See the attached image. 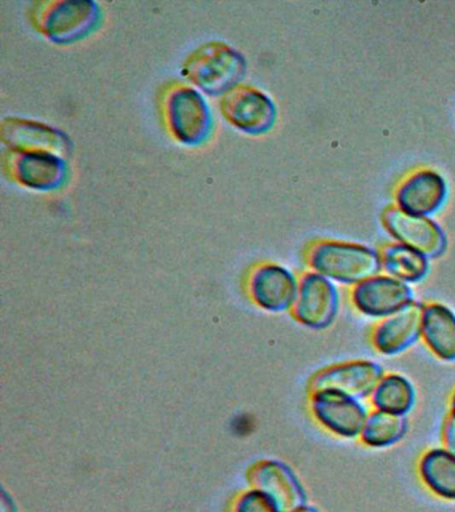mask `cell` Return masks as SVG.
<instances>
[{
	"mask_svg": "<svg viewBox=\"0 0 455 512\" xmlns=\"http://www.w3.org/2000/svg\"><path fill=\"white\" fill-rule=\"evenodd\" d=\"M182 74L205 94L225 95L245 76L246 60L229 44L207 42L187 56Z\"/></svg>",
	"mask_w": 455,
	"mask_h": 512,
	"instance_id": "cell-1",
	"label": "cell"
},
{
	"mask_svg": "<svg viewBox=\"0 0 455 512\" xmlns=\"http://www.w3.org/2000/svg\"><path fill=\"white\" fill-rule=\"evenodd\" d=\"M307 262L317 274L331 282L357 284L382 270L381 254L362 244L325 240L311 247Z\"/></svg>",
	"mask_w": 455,
	"mask_h": 512,
	"instance_id": "cell-2",
	"label": "cell"
},
{
	"mask_svg": "<svg viewBox=\"0 0 455 512\" xmlns=\"http://www.w3.org/2000/svg\"><path fill=\"white\" fill-rule=\"evenodd\" d=\"M163 116L171 136L185 146L205 143L213 131L209 104L197 88L174 84L163 98Z\"/></svg>",
	"mask_w": 455,
	"mask_h": 512,
	"instance_id": "cell-3",
	"label": "cell"
},
{
	"mask_svg": "<svg viewBox=\"0 0 455 512\" xmlns=\"http://www.w3.org/2000/svg\"><path fill=\"white\" fill-rule=\"evenodd\" d=\"M101 10L91 0H59L38 4L34 23L51 42L70 44L85 38L97 27Z\"/></svg>",
	"mask_w": 455,
	"mask_h": 512,
	"instance_id": "cell-4",
	"label": "cell"
},
{
	"mask_svg": "<svg viewBox=\"0 0 455 512\" xmlns=\"http://www.w3.org/2000/svg\"><path fill=\"white\" fill-rule=\"evenodd\" d=\"M222 115L239 131L261 135L270 131L277 120V108L265 92L249 84H238L222 95Z\"/></svg>",
	"mask_w": 455,
	"mask_h": 512,
	"instance_id": "cell-5",
	"label": "cell"
},
{
	"mask_svg": "<svg viewBox=\"0 0 455 512\" xmlns=\"http://www.w3.org/2000/svg\"><path fill=\"white\" fill-rule=\"evenodd\" d=\"M7 174L21 186L35 191H54L65 184L67 163L62 156L47 152L13 151L5 155Z\"/></svg>",
	"mask_w": 455,
	"mask_h": 512,
	"instance_id": "cell-6",
	"label": "cell"
},
{
	"mask_svg": "<svg viewBox=\"0 0 455 512\" xmlns=\"http://www.w3.org/2000/svg\"><path fill=\"white\" fill-rule=\"evenodd\" d=\"M383 370L371 360H350L319 371L310 382L311 392L329 391L353 399L370 398Z\"/></svg>",
	"mask_w": 455,
	"mask_h": 512,
	"instance_id": "cell-7",
	"label": "cell"
},
{
	"mask_svg": "<svg viewBox=\"0 0 455 512\" xmlns=\"http://www.w3.org/2000/svg\"><path fill=\"white\" fill-rule=\"evenodd\" d=\"M338 303V291L333 282L317 272H307L299 279L297 298L291 311L299 323L322 330L334 322Z\"/></svg>",
	"mask_w": 455,
	"mask_h": 512,
	"instance_id": "cell-8",
	"label": "cell"
},
{
	"mask_svg": "<svg viewBox=\"0 0 455 512\" xmlns=\"http://www.w3.org/2000/svg\"><path fill=\"white\" fill-rule=\"evenodd\" d=\"M310 410L327 431L347 439L361 436L369 416L359 400L329 391L311 392Z\"/></svg>",
	"mask_w": 455,
	"mask_h": 512,
	"instance_id": "cell-9",
	"label": "cell"
},
{
	"mask_svg": "<svg viewBox=\"0 0 455 512\" xmlns=\"http://www.w3.org/2000/svg\"><path fill=\"white\" fill-rule=\"evenodd\" d=\"M383 223L398 243L427 258H437L445 251L446 236L442 228L427 216L407 214L401 208L390 207L383 214Z\"/></svg>",
	"mask_w": 455,
	"mask_h": 512,
	"instance_id": "cell-10",
	"label": "cell"
},
{
	"mask_svg": "<svg viewBox=\"0 0 455 512\" xmlns=\"http://www.w3.org/2000/svg\"><path fill=\"white\" fill-rule=\"evenodd\" d=\"M413 300L409 284L389 275H375L351 291L354 307L369 318L385 319Z\"/></svg>",
	"mask_w": 455,
	"mask_h": 512,
	"instance_id": "cell-11",
	"label": "cell"
},
{
	"mask_svg": "<svg viewBox=\"0 0 455 512\" xmlns=\"http://www.w3.org/2000/svg\"><path fill=\"white\" fill-rule=\"evenodd\" d=\"M2 142L13 151L47 152L66 156L70 154L69 136L58 128L23 118H6L0 128Z\"/></svg>",
	"mask_w": 455,
	"mask_h": 512,
	"instance_id": "cell-12",
	"label": "cell"
},
{
	"mask_svg": "<svg viewBox=\"0 0 455 512\" xmlns=\"http://www.w3.org/2000/svg\"><path fill=\"white\" fill-rule=\"evenodd\" d=\"M422 303L413 302L394 312L374 327L371 343L382 355H398L413 346L422 335Z\"/></svg>",
	"mask_w": 455,
	"mask_h": 512,
	"instance_id": "cell-13",
	"label": "cell"
},
{
	"mask_svg": "<svg viewBox=\"0 0 455 512\" xmlns=\"http://www.w3.org/2000/svg\"><path fill=\"white\" fill-rule=\"evenodd\" d=\"M299 280L285 267L263 264L250 278V294L254 302L269 311L291 310L297 298Z\"/></svg>",
	"mask_w": 455,
	"mask_h": 512,
	"instance_id": "cell-14",
	"label": "cell"
},
{
	"mask_svg": "<svg viewBox=\"0 0 455 512\" xmlns=\"http://www.w3.org/2000/svg\"><path fill=\"white\" fill-rule=\"evenodd\" d=\"M255 490L262 492L279 512H295L306 506L305 490L285 464L266 462L255 468Z\"/></svg>",
	"mask_w": 455,
	"mask_h": 512,
	"instance_id": "cell-15",
	"label": "cell"
},
{
	"mask_svg": "<svg viewBox=\"0 0 455 512\" xmlns=\"http://www.w3.org/2000/svg\"><path fill=\"white\" fill-rule=\"evenodd\" d=\"M446 198V183L438 172L419 170L410 175L397 191L398 208L407 214L429 216Z\"/></svg>",
	"mask_w": 455,
	"mask_h": 512,
	"instance_id": "cell-16",
	"label": "cell"
},
{
	"mask_svg": "<svg viewBox=\"0 0 455 512\" xmlns=\"http://www.w3.org/2000/svg\"><path fill=\"white\" fill-rule=\"evenodd\" d=\"M421 338L437 358L455 362L454 312L443 304H426L423 308Z\"/></svg>",
	"mask_w": 455,
	"mask_h": 512,
	"instance_id": "cell-17",
	"label": "cell"
},
{
	"mask_svg": "<svg viewBox=\"0 0 455 512\" xmlns=\"http://www.w3.org/2000/svg\"><path fill=\"white\" fill-rule=\"evenodd\" d=\"M418 471L423 484L434 495L455 500V455L446 448L426 451L419 460Z\"/></svg>",
	"mask_w": 455,
	"mask_h": 512,
	"instance_id": "cell-18",
	"label": "cell"
},
{
	"mask_svg": "<svg viewBox=\"0 0 455 512\" xmlns=\"http://www.w3.org/2000/svg\"><path fill=\"white\" fill-rule=\"evenodd\" d=\"M382 270L401 282L417 283L429 272V258L401 243L390 244L381 251Z\"/></svg>",
	"mask_w": 455,
	"mask_h": 512,
	"instance_id": "cell-19",
	"label": "cell"
},
{
	"mask_svg": "<svg viewBox=\"0 0 455 512\" xmlns=\"http://www.w3.org/2000/svg\"><path fill=\"white\" fill-rule=\"evenodd\" d=\"M370 402L375 410L406 416L415 403L413 384L399 374L383 375L371 392Z\"/></svg>",
	"mask_w": 455,
	"mask_h": 512,
	"instance_id": "cell-20",
	"label": "cell"
},
{
	"mask_svg": "<svg viewBox=\"0 0 455 512\" xmlns=\"http://www.w3.org/2000/svg\"><path fill=\"white\" fill-rule=\"evenodd\" d=\"M407 427L409 426L405 415L374 410L369 412L359 439L367 447L386 448L403 439Z\"/></svg>",
	"mask_w": 455,
	"mask_h": 512,
	"instance_id": "cell-21",
	"label": "cell"
},
{
	"mask_svg": "<svg viewBox=\"0 0 455 512\" xmlns=\"http://www.w3.org/2000/svg\"><path fill=\"white\" fill-rule=\"evenodd\" d=\"M235 512H279L277 507L262 492H249L239 500Z\"/></svg>",
	"mask_w": 455,
	"mask_h": 512,
	"instance_id": "cell-22",
	"label": "cell"
},
{
	"mask_svg": "<svg viewBox=\"0 0 455 512\" xmlns=\"http://www.w3.org/2000/svg\"><path fill=\"white\" fill-rule=\"evenodd\" d=\"M442 442L443 448L455 455V415L451 412L443 422Z\"/></svg>",
	"mask_w": 455,
	"mask_h": 512,
	"instance_id": "cell-23",
	"label": "cell"
},
{
	"mask_svg": "<svg viewBox=\"0 0 455 512\" xmlns=\"http://www.w3.org/2000/svg\"><path fill=\"white\" fill-rule=\"evenodd\" d=\"M295 512H319V511L315 510L314 507L303 506V507L299 508V510H297Z\"/></svg>",
	"mask_w": 455,
	"mask_h": 512,
	"instance_id": "cell-24",
	"label": "cell"
},
{
	"mask_svg": "<svg viewBox=\"0 0 455 512\" xmlns=\"http://www.w3.org/2000/svg\"><path fill=\"white\" fill-rule=\"evenodd\" d=\"M450 408H451V411H450L451 414L455 415V392H454L453 398H451Z\"/></svg>",
	"mask_w": 455,
	"mask_h": 512,
	"instance_id": "cell-25",
	"label": "cell"
}]
</instances>
